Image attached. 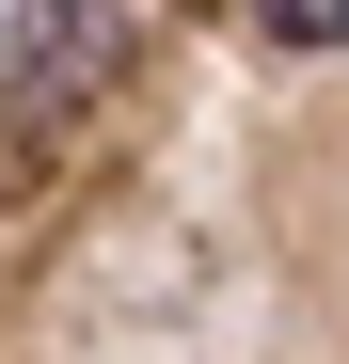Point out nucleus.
Wrapping results in <instances>:
<instances>
[{"label":"nucleus","mask_w":349,"mask_h":364,"mask_svg":"<svg viewBox=\"0 0 349 364\" xmlns=\"http://www.w3.org/2000/svg\"><path fill=\"white\" fill-rule=\"evenodd\" d=\"M0 364H349V0L0 16Z\"/></svg>","instance_id":"1"}]
</instances>
